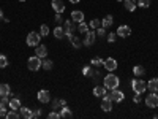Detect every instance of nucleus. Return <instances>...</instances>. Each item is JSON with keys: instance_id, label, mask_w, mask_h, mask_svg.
I'll return each mask as SVG.
<instances>
[{"instance_id": "obj_20", "label": "nucleus", "mask_w": 158, "mask_h": 119, "mask_svg": "<svg viewBox=\"0 0 158 119\" xmlns=\"http://www.w3.org/2000/svg\"><path fill=\"white\" fill-rule=\"evenodd\" d=\"M10 107H11V110H21V100L16 97V99H11L10 100Z\"/></svg>"}, {"instance_id": "obj_8", "label": "nucleus", "mask_w": 158, "mask_h": 119, "mask_svg": "<svg viewBox=\"0 0 158 119\" xmlns=\"http://www.w3.org/2000/svg\"><path fill=\"white\" fill-rule=\"evenodd\" d=\"M95 38H97V33L94 32V30H89L87 33H85V38H84V45L85 46H92V45H94L95 43Z\"/></svg>"}, {"instance_id": "obj_21", "label": "nucleus", "mask_w": 158, "mask_h": 119, "mask_svg": "<svg viewBox=\"0 0 158 119\" xmlns=\"http://www.w3.org/2000/svg\"><path fill=\"white\" fill-rule=\"evenodd\" d=\"M60 117H67V119H70V117H73V113L70 111V108L65 105V107H62V111H60Z\"/></svg>"}, {"instance_id": "obj_4", "label": "nucleus", "mask_w": 158, "mask_h": 119, "mask_svg": "<svg viewBox=\"0 0 158 119\" xmlns=\"http://www.w3.org/2000/svg\"><path fill=\"white\" fill-rule=\"evenodd\" d=\"M27 67H29V70H32V72L40 70V68H41V59H40L38 56H32V57H29V60H27Z\"/></svg>"}, {"instance_id": "obj_17", "label": "nucleus", "mask_w": 158, "mask_h": 119, "mask_svg": "<svg viewBox=\"0 0 158 119\" xmlns=\"http://www.w3.org/2000/svg\"><path fill=\"white\" fill-rule=\"evenodd\" d=\"M71 19H73L74 22H77V24L82 22V21H84V13H82V11H77V10L73 11V13H71Z\"/></svg>"}, {"instance_id": "obj_25", "label": "nucleus", "mask_w": 158, "mask_h": 119, "mask_svg": "<svg viewBox=\"0 0 158 119\" xmlns=\"http://www.w3.org/2000/svg\"><path fill=\"white\" fill-rule=\"evenodd\" d=\"M77 30H79V33H84V35H85V33L89 32V25L82 21V22H79V24H77Z\"/></svg>"}, {"instance_id": "obj_7", "label": "nucleus", "mask_w": 158, "mask_h": 119, "mask_svg": "<svg viewBox=\"0 0 158 119\" xmlns=\"http://www.w3.org/2000/svg\"><path fill=\"white\" fill-rule=\"evenodd\" d=\"M146 105H147L149 108H156L158 107V95H156V92H152V94L147 95Z\"/></svg>"}, {"instance_id": "obj_16", "label": "nucleus", "mask_w": 158, "mask_h": 119, "mask_svg": "<svg viewBox=\"0 0 158 119\" xmlns=\"http://www.w3.org/2000/svg\"><path fill=\"white\" fill-rule=\"evenodd\" d=\"M147 89L150 92H158V78H152L150 81H147Z\"/></svg>"}, {"instance_id": "obj_36", "label": "nucleus", "mask_w": 158, "mask_h": 119, "mask_svg": "<svg viewBox=\"0 0 158 119\" xmlns=\"http://www.w3.org/2000/svg\"><path fill=\"white\" fill-rule=\"evenodd\" d=\"M59 108H62V103H60V100H54L52 102V110H59Z\"/></svg>"}, {"instance_id": "obj_1", "label": "nucleus", "mask_w": 158, "mask_h": 119, "mask_svg": "<svg viewBox=\"0 0 158 119\" xmlns=\"http://www.w3.org/2000/svg\"><path fill=\"white\" fill-rule=\"evenodd\" d=\"M118 83H120V79H118L115 75L109 73L108 76H104V87L106 89H117Z\"/></svg>"}, {"instance_id": "obj_30", "label": "nucleus", "mask_w": 158, "mask_h": 119, "mask_svg": "<svg viewBox=\"0 0 158 119\" xmlns=\"http://www.w3.org/2000/svg\"><path fill=\"white\" fill-rule=\"evenodd\" d=\"M138 7H141V8H149V7H150V0H138Z\"/></svg>"}, {"instance_id": "obj_32", "label": "nucleus", "mask_w": 158, "mask_h": 119, "mask_svg": "<svg viewBox=\"0 0 158 119\" xmlns=\"http://www.w3.org/2000/svg\"><path fill=\"white\" fill-rule=\"evenodd\" d=\"M71 43H73L74 48H81V45H82V42H81L77 37H73V38H71Z\"/></svg>"}, {"instance_id": "obj_12", "label": "nucleus", "mask_w": 158, "mask_h": 119, "mask_svg": "<svg viewBox=\"0 0 158 119\" xmlns=\"http://www.w3.org/2000/svg\"><path fill=\"white\" fill-rule=\"evenodd\" d=\"M52 8H54L56 13H63L65 11V3H63V0H52Z\"/></svg>"}, {"instance_id": "obj_10", "label": "nucleus", "mask_w": 158, "mask_h": 119, "mask_svg": "<svg viewBox=\"0 0 158 119\" xmlns=\"http://www.w3.org/2000/svg\"><path fill=\"white\" fill-rule=\"evenodd\" d=\"M38 100L41 102V103H49L51 102V94H49V90L46 89H41L38 92Z\"/></svg>"}, {"instance_id": "obj_37", "label": "nucleus", "mask_w": 158, "mask_h": 119, "mask_svg": "<svg viewBox=\"0 0 158 119\" xmlns=\"http://www.w3.org/2000/svg\"><path fill=\"white\" fill-rule=\"evenodd\" d=\"M59 117H60V114H59V113H56V110L49 113V119H59Z\"/></svg>"}, {"instance_id": "obj_9", "label": "nucleus", "mask_w": 158, "mask_h": 119, "mask_svg": "<svg viewBox=\"0 0 158 119\" xmlns=\"http://www.w3.org/2000/svg\"><path fill=\"white\" fill-rule=\"evenodd\" d=\"M103 65H104V68H106L108 72H114L117 68V60L112 59V57H108L106 60L103 62Z\"/></svg>"}, {"instance_id": "obj_22", "label": "nucleus", "mask_w": 158, "mask_h": 119, "mask_svg": "<svg viewBox=\"0 0 158 119\" xmlns=\"http://www.w3.org/2000/svg\"><path fill=\"white\" fill-rule=\"evenodd\" d=\"M94 94H95V97H103L104 94H106V87L104 86H97L94 89Z\"/></svg>"}, {"instance_id": "obj_33", "label": "nucleus", "mask_w": 158, "mask_h": 119, "mask_svg": "<svg viewBox=\"0 0 158 119\" xmlns=\"http://www.w3.org/2000/svg\"><path fill=\"white\" fill-rule=\"evenodd\" d=\"M6 110H5V103L0 102V117H6Z\"/></svg>"}, {"instance_id": "obj_42", "label": "nucleus", "mask_w": 158, "mask_h": 119, "mask_svg": "<svg viewBox=\"0 0 158 119\" xmlns=\"http://www.w3.org/2000/svg\"><path fill=\"white\" fill-rule=\"evenodd\" d=\"M90 72H92V70H90V67H89V65H85V67H84V75H87V76H89V75H90Z\"/></svg>"}, {"instance_id": "obj_11", "label": "nucleus", "mask_w": 158, "mask_h": 119, "mask_svg": "<svg viewBox=\"0 0 158 119\" xmlns=\"http://www.w3.org/2000/svg\"><path fill=\"white\" fill-rule=\"evenodd\" d=\"M35 56H38L40 59H44L48 56V48L44 45H38L35 46Z\"/></svg>"}, {"instance_id": "obj_24", "label": "nucleus", "mask_w": 158, "mask_h": 119, "mask_svg": "<svg viewBox=\"0 0 158 119\" xmlns=\"http://www.w3.org/2000/svg\"><path fill=\"white\" fill-rule=\"evenodd\" d=\"M11 94V89L8 84H0V97L2 95H10Z\"/></svg>"}, {"instance_id": "obj_34", "label": "nucleus", "mask_w": 158, "mask_h": 119, "mask_svg": "<svg viewBox=\"0 0 158 119\" xmlns=\"http://www.w3.org/2000/svg\"><path fill=\"white\" fill-rule=\"evenodd\" d=\"M103 59H100V57H95V59H92V65H95V67H100V65H103Z\"/></svg>"}, {"instance_id": "obj_2", "label": "nucleus", "mask_w": 158, "mask_h": 119, "mask_svg": "<svg viewBox=\"0 0 158 119\" xmlns=\"http://www.w3.org/2000/svg\"><path fill=\"white\" fill-rule=\"evenodd\" d=\"M131 87H133V90L136 94H144L147 89V83L142 81V79H133V81H131Z\"/></svg>"}, {"instance_id": "obj_13", "label": "nucleus", "mask_w": 158, "mask_h": 119, "mask_svg": "<svg viewBox=\"0 0 158 119\" xmlns=\"http://www.w3.org/2000/svg\"><path fill=\"white\" fill-rule=\"evenodd\" d=\"M130 33H131V29L128 27V25H120V27L117 29V35L118 37L127 38V37H130Z\"/></svg>"}, {"instance_id": "obj_15", "label": "nucleus", "mask_w": 158, "mask_h": 119, "mask_svg": "<svg viewBox=\"0 0 158 119\" xmlns=\"http://www.w3.org/2000/svg\"><path fill=\"white\" fill-rule=\"evenodd\" d=\"M101 110H103V111H111V110H112V100H111V99H108L106 95H104V99H103Z\"/></svg>"}, {"instance_id": "obj_19", "label": "nucleus", "mask_w": 158, "mask_h": 119, "mask_svg": "<svg viewBox=\"0 0 158 119\" xmlns=\"http://www.w3.org/2000/svg\"><path fill=\"white\" fill-rule=\"evenodd\" d=\"M123 3H125V8H127L128 11H135L136 7H138L136 0H123Z\"/></svg>"}, {"instance_id": "obj_5", "label": "nucleus", "mask_w": 158, "mask_h": 119, "mask_svg": "<svg viewBox=\"0 0 158 119\" xmlns=\"http://www.w3.org/2000/svg\"><path fill=\"white\" fill-rule=\"evenodd\" d=\"M106 97L111 99L112 102H122L125 95H123V92H122V90H118V89H111L109 94L106 92Z\"/></svg>"}, {"instance_id": "obj_47", "label": "nucleus", "mask_w": 158, "mask_h": 119, "mask_svg": "<svg viewBox=\"0 0 158 119\" xmlns=\"http://www.w3.org/2000/svg\"><path fill=\"white\" fill-rule=\"evenodd\" d=\"M117 2H120V0H117Z\"/></svg>"}, {"instance_id": "obj_18", "label": "nucleus", "mask_w": 158, "mask_h": 119, "mask_svg": "<svg viewBox=\"0 0 158 119\" xmlns=\"http://www.w3.org/2000/svg\"><path fill=\"white\" fill-rule=\"evenodd\" d=\"M21 116L24 119H32L33 117V111L30 108H27V107H21Z\"/></svg>"}, {"instance_id": "obj_44", "label": "nucleus", "mask_w": 158, "mask_h": 119, "mask_svg": "<svg viewBox=\"0 0 158 119\" xmlns=\"http://www.w3.org/2000/svg\"><path fill=\"white\" fill-rule=\"evenodd\" d=\"M70 2H71V3H79L81 0H70Z\"/></svg>"}, {"instance_id": "obj_6", "label": "nucleus", "mask_w": 158, "mask_h": 119, "mask_svg": "<svg viewBox=\"0 0 158 119\" xmlns=\"http://www.w3.org/2000/svg\"><path fill=\"white\" fill-rule=\"evenodd\" d=\"M40 33H36V32H30L29 35H27V40H25V42H27V45L29 46H38L40 45Z\"/></svg>"}, {"instance_id": "obj_43", "label": "nucleus", "mask_w": 158, "mask_h": 119, "mask_svg": "<svg viewBox=\"0 0 158 119\" xmlns=\"http://www.w3.org/2000/svg\"><path fill=\"white\" fill-rule=\"evenodd\" d=\"M135 102H136V103L141 102V94H136V95H135Z\"/></svg>"}, {"instance_id": "obj_46", "label": "nucleus", "mask_w": 158, "mask_h": 119, "mask_svg": "<svg viewBox=\"0 0 158 119\" xmlns=\"http://www.w3.org/2000/svg\"><path fill=\"white\" fill-rule=\"evenodd\" d=\"M19 2H25V0H19Z\"/></svg>"}, {"instance_id": "obj_14", "label": "nucleus", "mask_w": 158, "mask_h": 119, "mask_svg": "<svg viewBox=\"0 0 158 119\" xmlns=\"http://www.w3.org/2000/svg\"><path fill=\"white\" fill-rule=\"evenodd\" d=\"M112 24H114V16H112V15H108V16H104V18H103V21H101V27L109 29Z\"/></svg>"}, {"instance_id": "obj_26", "label": "nucleus", "mask_w": 158, "mask_h": 119, "mask_svg": "<svg viewBox=\"0 0 158 119\" xmlns=\"http://www.w3.org/2000/svg\"><path fill=\"white\" fill-rule=\"evenodd\" d=\"M133 73H135L136 76H142L144 73H146V70H144L142 65H136V67L133 68Z\"/></svg>"}, {"instance_id": "obj_35", "label": "nucleus", "mask_w": 158, "mask_h": 119, "mask_svg": "<svg viewBox=\"0 0 158 119\" xmlns=\"http://www.w3.org/2000/svg\"><path fill=\"white\" fill-rule=\"evenodd\" d=\"M6 117H8V119H18V117H19V113H18L16 110H13L11 113L6 114Z\"/></svg>"}, {"instance_id": "obj_3", "label": "nucleus", "mask_w": 158, "mask_h": 119, "mask_svg": "<svg viewBox=\"0 0 158 119\" xmlns=\"http://www.w3.org/2000/svg\"><path fill=\"white\" fill-rule=\"evenodd\" d=\"M63 29H65V35H67L70 40L74 37L73 32L77 30V27L74 25V21H73V19H71V21H70V19H68V21H63Z\"/></svg>"}, {"instance_id": "obj_23", "label": "nucleus", "mask_w": 158, "mask_h": 119, "mask_svg": "<svg viewBox=\"0 0 158 119\" xmlns=\"http://www.w3.org/2000/svg\"><path fill=\"white\" fill-rule=\"evenodd\" d=\"M54 37L59 38V40H62V38L65 37V29L60 27V25H59V27H56V29H54Z\"/></svg>"}, {"instance_id": "obj_38", "label": "nucleus", "mask_w": 158, "mask_h": 119, "mask_svg": "<svg viewBox=\"0 0 158 119\" xmlns=\"http://www.w3.org/2000/svg\"><path fill=\"white\" fill-rule=\"evenodd\" d=\"M56 22H57V24H62V22H63V16H62V13H57V15H56Z\"/></svg>"}, {"instance_id": "obj_45", "label": "nucleus", "mask_w": 158, "mask_h": 119, "mask_svg": "<svg viewBox=\"0 0 158 119\" xmlns=\"http://www.w3.org/2000/svg\"><path fill=\"white\" fill-rule=\"evenodd\" d=\"M3 19V13H2V10H0V21Z\"/></svg>"}, {"instance_id": "obj_31", "label": "nucleus", "mask_w": 158, "mask_h": 119, "mask_svg": "<svg viewBox=\"0 0 158 119\" xmlns=\"http://www.w3.org/2000/svg\"><path fill=\"white\" fill-rule=\"evenodd\" d=\"M6 65H8V59H6V56L0 54V68H5Z\"/></svg>"}, {"instance_id": "obj_39", "label": "nucleus", "mask_w": 158, "mask_h": 119, "mask_svg": "<svg viewBox=\"0 0 158 119\" xmlns=\"http://www.w3.org/2000/svg\"><path fill=\"white\" fill-rule=\"evenodd\" d=\"M115 38H117L115 33H109V35H108V42H109V43H114V42H115Z\"/></svg>"}, {"instance_id": "obj_40", "label": "nucleus", "mask_w": 158, "mask_h": 119, "mask_svg": "<svg viewBox=\"0 0 158 119\" xmlns=\"http://www.w3.org/2000/svg\"><path fill=\"white\" fill-rule=\"evenodd\" d=\"M97 35L98 37H104V27H98L97 29Z\"/></svg>"}, {"instance_id": "obj_28", "label": "nucleus", "mask_w": 158, "mask_h": 119, "mask_svg": "<svg viewBox=\"0 0 158 119\" xmlns=\"http://www.w3.org/2000/svg\"><path fill=\"white\" fill-rule=\"evenodd\" d=\"M52 65H54V64H52V60H49V59H44V60L41 62V67H43L44 70H51Z\"/></svg>"}, {"instance_id": "obj_29", "label": "nucleus", "mask_w": 158, "mask_h": 119, "mask_svg": "<svg viewBox=\"0 0 158 119\" xmlns=\"http://www.w3.org/2000/svg\"><path fill=\"white\" fill-rule=\"evenodd\" d=\"M40 35H41V37H48L49 35V27H48L46 24L41 25V29H40Z\"/></svg>"}, {"instance_id": "obj_41", "label": "nucleus", "mask_w": 158, "mask_h": 119, "mask_svg": "<svg viewBox=\"0 0 158 119\" xmlns=\"http://www.w3.org/2000/svg\"><path fill=\"white\" fill-rule=\"evenodd\" d=\"M41 116V110H33V117H40Z\"/></svg>"}, {"instance_id": "obj_27", "label": "nucleus", "mask_w": 158, "mask_h": 119, "mask_svg": "<svg viewBox=\"0 0 158 119\" xmlns=\"http://www.w3.org/2000/svg\"><path fill=\"white\" fill-rule=\"evenodd\" d=\"M89 27H90V29H98V27H101V21H100V19H92L90 24H89Z\"/></svg>"}]
</instances>
